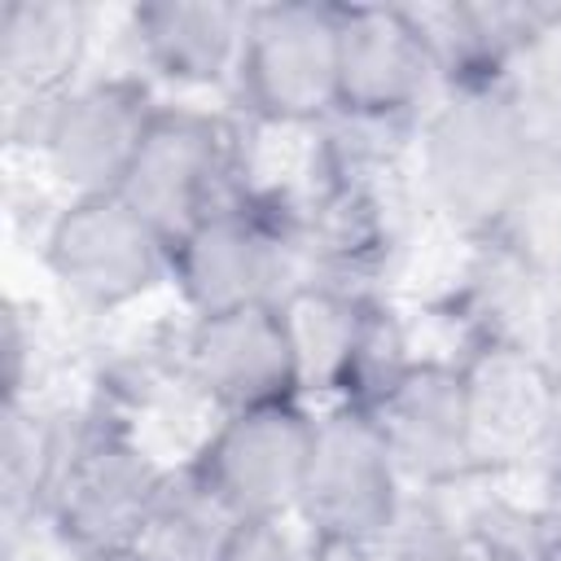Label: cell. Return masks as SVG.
Listing matches in <instances>:
<instances>
[{
    "instance_id": "cell-22",
    "label": "cell",
    "mask_w": 561,
    "mask_h": 561,
    "mask_svg": "<svg viewBox=\"0 0 561 561\" xmlns=\"http://www.w3.org/2000/svg\"><path fill=\"white\" fill-rule=\"evenodd\" d=\"M70 561H158L145 543H123V548H105V552H88V557H70Z\"/></svg>"
},
{
    "instance_id": "cell-5",
    "label": "cell",
    "mask_w": 561,
    "mask_h": 561,
    "mask_svg": "<svg viewBox=\"0 0 561 561\" xmlns=\"http://www.w3.org/2000/svg\"><path fill=\"white\" fill-rule=\"evenodd\" d=\"M39 259L83 316H123L171 289V237L123 193L61 197L39 232Z\"/></svg>"
},
{
    "instance_id": "cell-16",
    "label": "cell",
    "mask_w": 561,
    "mask_h": 561,
    "mask_svg": "<svg viewBox=\"0 0 561 561\" xmlns=\"http://www.w3.org/2000/svg\"><path fill=\"white\" fill-rule=\"evenodd\" d=\"M416 13L438 57L443 88L522 79L548 53L561 22V4H504V0L416 4Z\"/></svg>"
},
{
    "instance_id": "cell-2",
    "label": "cell",
    "mask_w": 561,
    "mask_h": 561,
    "mask_svg": "<svg viewBox=\"0 0 561 561\" xmlns=\"http://www.w3.org/2000/svg\"><path fill=\"white\" fill-rule=\"evenodd\" d=\"M171 465L145 443L140 425L101 399L53 412V438L31 522L66 552L88 557L140 543Z\"/></svg>"
},
{
    "instance_id": "cell-14",
    "label": "cell",
    "mask_w": 561,
    "mask_h": 561,
    "mask_svg": "<svg viewBox=\"0 0 561 561\" xmlns=\"http://www.w3.org/2000/svg\"><path fill=\"white\" fill-rule=\"evenodd\" d=\"M469 381V425L482 478L517 473L561 451V390L530 342H486L460 351Z\"/></svg>"
},
{
    "instance_id": "cell-10",
    "label": "cell",
    "mask_w": 561,
    "mask_h": 561,
    "mask_svg": "<svg viewBox=\"0 0 561 561\" xmlns=\"http://www.w3.org/2000/svg\"><path fill=\"white\" fill-rule=\"evenodd\" d=\"M285 311L302 359V386L329 403H373V394L416 355L381 289L311 280Z\"/></svg>"
},
{
    "instance_id": "cell-15",
    "label": "cell",
    "mask_w": 561,
    "mask_h": 561,
    "mask_svg": "<svg viewBox=\"0 0 561 561\" xmlns=\"http://www.w3.org/2000/svg\"><path fill=\"white\" fill-rule=\"evenodd\" d=\"M250 4L232 0H145L123 13V35L149 83L232 88Z\"/></svg>"
},
{
    "instance_id": "cell-1",
    "label": "cell",
    "mask_w": 561,
    "mask_h": 561,
    "mask_svg": "<svg viewBox=\"0 0 561 561\" xmlns=\"http://www.w3.org/2000/svg\"><path fill=\"white\" fill-rule=\"evenodd\" d=\"M552 153H561V131L526 75L460 83L443 88L416 123L412 184L421 206L460 241H486L508 228Z\"/></svg>"
},
{
    "instance_id": "cell-9",
    "label": "cell",
    "mask_w": 561,
    "mask_h": 561,
    "mask_svg": "<svg viewBox=\"0 0 561 561\" xmlns=\"http://www.w3.org/2000/svg\"><path fill=\"white\" fill-rule=\"evenodd\" d=\"M316 416L320 412H311L307 399L219 412L180 460L245 526L294 522L316 443Z\"/></svg>"
},
{
    "instance_id": "cell-4",
    "label": "cell",
    "mask_w": 561,
    "mask_h": 561,
    "mask_svg": "<svg viewBox=\"0 0 561 561\" xmlns=\"http://www.w3.org/2000/svg\"><path fill=\"white\" fill-rule=\"evenodd\" d=\"M342 26L329 0L250 4L245 44L232 75L237 114L250 127L320 131L337 118Z\"/></svg>"
},
{
    "instance_id": "cell-24",
    "label": "cell",
    "mask_w": 561,
    "mask_h": 561,
    "mask_svg": "<svg viewBox=\"0 0 561 561\" xmlns=\"http://www.w3.org/2000/svg\"><path fill=\"white\" fill-rule=\"evenodd\" d=\"M530 561H561V530H557V526H552V535L535 548V557H530Z\"/></svg>"
},
{
    "instance_id": "cell-17",
    "label": "cell",
    "mask_w": 561,
    "mask_h": 561,
    "mask_svg": "<svg viewBox=\"0 0 561 561\" xmlns=\"http://www.w3.org/2000/svg\"><path fill=\"white\" fill-rule=\"evenodd\" d=\"M96 13L79 0H4L0 4V88L9 127L39 114L83 79Z\"/></svg>"
},
{
    "instance_id": "cell-19",
    "label": "cell",
    "mask_w": 561,
    "mask_h": 561,
    "mask_svg": "<svg viewBox=\"0 0 561 561\" xmlns=\"http://www.w3.org/2000/svg\"><path fill=\"white\" fill-rule=\"evenodd\" d=\"M4 403H35V368H39V333L18 302L4 307Z\"/></svg>"
},
{
    "instance_id": "cell-18",
    "label": "cell",
    "mask_w": 561,
    "mask_h": 561,
    "mask_svg": "<svg viewBox=\"0 0 561 561\" xmlns=\"http://www.w3.org/2000/svg\"><path fill=\"white\" fill-rule=\"evenodd\" d=\"M241 530L245 522L184 460H175L140 543L158 561H224Z\"/></svg>"
},
{
    "instance_id": "cell-8",
    "label": "cell",
    "mask_w": 561,
    "mask_h": 561,
    "mask_svg": "<svg viewBox=\"0 0 561 561\" xmlns=\"http://www.w3.org/2000/svg\"><path fill=\"white\" fill-rule=\"evenodd\" d=\"M408 495L412 486L373 412L359 403H329L316 416V443L294 522L311 539L377 548L394 530Z\"/></svg>"
},
{
    "instance_id": "cell-23",
    "label": "cell",
    "mask_w": 561,
    "mask_h": 561,
    "mask_svg": "<svg viewBox=\"0 0 561 561\" xmlns=\"http://www.w3.org/2000/svg\"><path fill=\"white\" fill-rule=\"evenodd\" d=\"M543 70H548V79L561 88V22H557V35H552V44H548V53H543V61H539Z\"/></svg>"
},
{
    "instance_id": "cell-21",
    "label": "cell",
    "mask_w": 561,
    "mask_h": 561,
    "mask_svg": "<svg viewBox=\"0 0 561 561\" xmlns=\"http://www.w3.org/2000/svg\"><path fill=\"white\" fill-rule=\"evenodd\" d=\"M535 355L543 359V368H548V377H552V386L561 390V285L552 289V298H548V307H543V316H539V329H535Z\"/></svg>"
},
{
    "instance_id": "cell-12",
    "label": "cell",
    "mask_w": 561,
    "mask_h": 561,
    "mask_svg": "<svg viewBox=\"0 0 561 561\" xmlns=\"http://www.w3.org/2000/svg\"><path fill=\"white\" fill-rule=\"evenodd\" d=\"M373 412L412 491H451L482 478L469 425V381L460 355H412L377 394Z\"/></svg>"
},
{
    "instance_id": "cell-11",
    "label": "cell",
    "mask_w": 561,
    "mask_h": 561,
    "mask_svg": "<svg viewBox=\"0 0 561 561\" xmlns=\"http://www.w3.org/2000/svg\"><path fill=\"white\" fill-rule=\"evenodd\" d=\"M175 355L188 394L215 416L280 399H307L285 302L188 316L175 329Z\"/></svg>"
},
{
    "instance_id": "cell-7",
    "label": "cell",
    "mask_w": 561,
    "mask_h": 561,
    "mask_svg": "<svg viewBox=\"0 0 561 561\" xmlns=\"http://www.w3.org/2000/svg\"><path fill=\"white\" fill-rule=\"evenodd\" d=\"M250 184L241 118L188 101H162L118 193L175 241L206 210Z\"/></svg>"
},
{
    "instance_id": "cell-20",
    "label": "cell",
    "mask_w": 561,
    "mask_h": 561,
    "mask_svg": "<svg viewBox=\"0 0 561 561\" xmlns=\"http://www.w3.org/2000/svg\"><path fill=\"white\" fill-rule=\"evenodd\" d=\"M224 561H311V543L298 522L245 526Z\"/></svg>"
},
{
    "instance_id": "cell-3",
    "label": "cell",
    "mask_w": 561,
    "mask_h": 561,
    "mask_svg": "<svg viewBox=\"0 0 561 561\" xmlns=\"http://www.w3.org/2000/svg\"><path fill=\"white\" fill-rule=\"evenodd\" d=\"M302 285L311 263L294 188L250 184L171 241V289L184 316L289 302Z\"/></svg>"
},
{
    "instance_id": "cell-13",
    "label": "cell",
    "mask_w": 561,
    "mask_h": 561,
    "mask_svg": "<svg viewBox=\"0 0 561 561\" xmlns=\"http://www.w3.org/2000/svg\"><path fill=\"white\" fill-rule=\"evenodd\" d=\"M337 114L416 127L443 92L438 57L416 4H337Z\"/></svg>"
},
{
    "instance_id": "cell-6",
    "label": "cell",
    "mask_w": 561,
    "mask_h": 561,
    "mask_svg": "<svg viewBox=\"0 0 561 561\" xmlns=\"http://www.w3.org/2000/svg\"><path fill=\"white\" fill-rule=\"evenodd\" d=\"M158 110L162 96L140 70H101L9 127V136L31 149L35 167L66 197L118 193Z\"/></svg>"
}]
</instances>
